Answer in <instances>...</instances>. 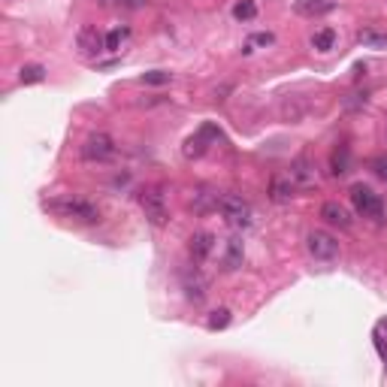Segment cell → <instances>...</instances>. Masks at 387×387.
Here are the masks:
<instances>
[{"instance_id":"26","label":"cell","mask_w":387,"mask_h":387,"mask_svg":"<svg viewBox=\"0 0 387 387\" xmlns=\"http://www.w3.org/2000/svg\"><path fill=\"white\" fill-rule=\"evenodd\" d=\"M272 40H276L272 34H257V36H252V43H261V45H269Z\"/></svg>"},{"instance_id":"13","label":"cell","mask_w":387,"mask_h":387,"mask_svg":"<svg viewBox=\"0 0 387 387\" xmlns=\"http://www.w3.org/2000/svg\"><path fill=\"white\" fill-rule=\"evenodd\" d=\"M242 257H245V248H242V242L233 236V239H227V252H224V269L230 272V269H236L242 267Z\"/></svg>"},{"instance_id":"6","label":"cell","mask_w":387,"mask_h":387,"mask_svg":"<svg viewBox=\"0 0 387 387\" xmlns=\"http://www.w3.org/2000/svg\"><path fill=\"white\" fill-rule=\"evenodd\" d=\"M112 155H115V142H112L109 133H91L85 140V146H82V157L91 164H103Z\"/></svg>"},{"instance_id":"22","label":"cell","mask_w":387,"mask_h":387,"mask_svg":"<svg viewBox=\"0 0 387 387\" xmlns=\"http://www.w3.org/2000/svg\"><path fill=\"white\" fill-rule=\"evenodd\" d=\"M142 82L146 85H166V82H173V73H164V70H151L142 76Z\"/></svg>"},{"instance_id":"17","label":"cell","mask_w":387,"mask_h":387,"mask_svg":"<svg viewBox=\"0 0 387 387\" xmlns=\"http://www.w3.org/2000/svg\"><path fill=\"white\" fill-rule=\"evenodd\" d=\"M185 294L191 302H203V297H206V282L200 278V272H194V278H185Z\"/></svg>"},{"instance_id":"27","label":"cell","mask_w":387,"mask_h":387,"mask_svg":"<svg viewBox=\"0 0 387 387\" xmlns=\"http://www.w3.org/2000/svg\"><path fill=\"white\" fill-rule=\"evenodd\" d=\"M378 351H382V360H384V366H387V348L382 345V348H378Z\"/></svg>"},{"instance_id":"8","label":"cell","mask_w":387,"mask_h":387,"mask_svg":"<svg viewBox=\"0 0 387 387\" xmlns=\"http://www.w3.org/2000/svg\"><path fill=\"white\" fill-rule=\"evenodd\" d=\"M76 45H79V52L85 58H97L100 52H106V36H100V30L94 25H85L76 34Z\"/></svg>"},{"instance_id":"24","label":"cell","mask_w":387,"mask_h":387,"mask_svg":"<svg viewBox=\"0 0 387 387\" xmlns=\"http://www.w3.org/2000/svg\"><path fill=\"white\" fill-rule=\"evenodd\" d=\"M373 173H375L378 179H384V181H387V155L375 157V161H373Z\"/></svg>"},{"instance_id":"4","label":"cell","mask_w":387,"mask_h":387,"mask_svg":"<svg viewBox=\"0 0 387 387\" xmlns=\"http://www.w3.org/2000/svg\"><path fill=\"white\" fill-rule=\"evenodd\" d=\"M306 248H309V254H312L315 261H321V263L336 261L339 257V239L333 236V233H327V230H312L309 233Z\"/></svg>"},{"instance_id":"19","label":"cell","mask_w":387,"mask_h":387,"mask_svg":"<svg viewBox=\"0 0 387 387\" xmlns=\"http://www.w3.org/2000/svg\"><path fill=\"white\" fill-rule=\"evenodd\" d=\"M43 79H45V67L43 64H27V67H21V73H19L21 85H36V82H43Z\"/></svg>"},{"instance_id":"11","label":"cell","mask_w":387,"mask_h":387,"mask_svg":"<svg viewBox=\"0 0 387 387\" xmlns=\"http://www.w3.org/2000/svg\"><path fill=\"white\" fill-rule=\"evenodd\" d=\"M294 191H297V181H294L291 176H276L269 181V197L276 203H287L294 197Z\"/></svg>"},{"instance_id":"1","label":"cell","mask_w":387,"mask_h":387,"mask_svg":"<svg viewBox=\"0 0 387 387\" xmlns=\"http://www.w3.org/2000/svg\"><path fill=\"white\" fill-rule=\"evenodd\" d=\"M45 209L55 212V215H64V218H76V221H85V224H94L100 221V209L88 200H79V197H67V200H52L45 203Z\"/></svg>"},{"instance_id":"7","label":"cell","mask_w":387,"mask_h":387,"mask_svg":"<svg viewBox=\"0 0 387 387\" xmlns=\"http://www.w3.org/2000/svg\"><path fill=\"white\" fill-rule=\"evenodd\" d=\"M212 140H218V124H203L194 136H188V140H185V148H181V151H185L188 161H194V157H203Z\"/></svg>"},{"instance_id":"10","label":"cell","mask_w":387,"mask_h":387,"mask_svg":"<svg viewBox=\"0 0 387 387\" xmlns=\"http://www.w3.org/2000/svg\"><path fill=\"white\" fill-rule=\"evenodd\" d=\"M321 218L327 224H333V227H342V230L351 227V215H348V209L342 206V203H336V200L324 203V206H321Z\"/></svg>"},{"instance_id":"20","label":"cell","mask_w":387,"mask_h":387,"mask_svg":"<svg viewBox=\"0 0 387 387\" xmlns=\"http://www.w3.org/2000/svg\"><path fill=\"white\" fill-rule=\"evenodd\" d=\"M254 15H257L254 0H242V3L233 6V19H239V21H252Z\"/></svg>"},{"instance_id":"15","label":"cell","mask_w":387,"mask_h":387,"mask_svg":"<svg viewBox=\"0 0 387 387\" xmlns=\"http://www.w3.org/2000/svg\"><path fill=\"white\" fill-rule=\"evenodd\" d=\"M348 161H351V151H348V146L333 148V157H330V173H333V176H345V173H348Z\"/></svg>"},{"instance_id":"18","label":"cell","mask_w":387,"mask_h":387,"mask_svg":"<svg viewBox=\"0 0 387 387\" xmlns=\"http://www.w3.org/2000/svg\"><path fill=\"white\" fill-rule=\"evenodd\" d=\"M291 179L297 181V185H315V176H312V170H309V161H306V157H297V161H294Z\"/></svg>"},{"instance_id":"12","label":"cell","mask_w":387,"mask_h":387,"mask_svg":"<svg viewBox=\"0 0 387 387\" xmlns=\"http://www.w3.org/2000/svg\"><path fill=\"white\" fill-rule=\"evenodd\" d=\"M333 6H336L333 0H297V3H294V10H297L300 15H306V19H315V15L330 12Z\"/></svg>"},{"instance_id":"21","label":"cell","mask_w":387,"mask_h":387,"mask_svg":"<svg viewBox=\"0 0 387 387\" xmlns=\"http://www.w3.org/2000/svg\"><path fill=\"white\" fill-rule=\"evenodd\" d=\"M227 324H230V309H215V312L209 315V330H224Z\"/></svg>"},{"instance_id":"2","label":"cell","mask_w":387,"mask_h":387,"mask_svg":"<svg viewBox=\"0 0 387 387\" xmlns=\"http://www.w3.org/2000/svg\"><path fill=\"white\" fill-rule=\"evenodd\" d=\"M218 212H221L224 221L230 227H239V230L252 227V206H248V200H242L236 194L218 197Z\"/></svg>"},{"instance_id":"9","label":"cell","mask_w":387,"mask_h":387,"mask_svg":"<svg viewBox=\"0 0 387 387\" xmlns=\"http://www.w3.org/2000/svg\"><path fill=\"white\" fill-rule=\"evenodd\" d=\"M212 248H215V236H212V233H206V230L194 233V236L188 239V254H191L197 263L206 261V257L212 254Z\"/></svg>"},{"instance_id":"14","label":"cell","mask_w":387,"mask_h":387,"mask_svg":"<svg viewBox=\"0 0 387 387\" xmlns=\"http://www.w3.org/2000/svg\"><path fill=\"white\" fill-rule=\"evenodd\" d=\"M357 43L366 45V49H387V34H382L375 27H363L357 34Z\"/></svg>"},{"instance_id":"5","label":"cell","mask_w":387,"mask_h":387,"mask_svg":"<svg viewBox=\"0 0 387 387\" xmlns=\"http://www.w3.org/2000/svg\"><path fill=\"white\" fill-rule=\"evenodd\" d=\"M351 203H354V209H357L363 218H382L384 215L382 197H378L373 188H366V185H354L351 188Z\"/></svg>"},{"instance_id":"23","label":"cell","mask_w":387,"mask_h":387,"mask_svg":"<svg viewBox=\"0 0 387 387\" xmlns=\"http://www.w3.org/2000/svg\"><path fill=\"white\" fill-rule=\"evenodd\" d=\"M124 36H127V30H121V27L109 30V34H106V52H118V45H121Z\"/></svg>"},{"instance_id":"3","label":"cell","mask_w":387,"mask_h":387,"mask_svg":"<svg viewBox=\"0 0 387 387\" xmlns=\"http://www.w3.org/2000/svg\"><path fill=\"white\" fill-rule=\"evenodd\" d=\"M140 206L146 212V218L155 227H164L170 221V212H166V197L161 188H146V191L140 194Z\"/></svg>"},{"instance_id":"25","label":"cell","mask_w":387,"mask_h":387,"mask_svg":"<svg viewBox=\"0 0 387 387\" xmlns=\"http://www.w3.org/2000/svg\"><path fill=\"white\" fill-rule=\"evenodd\" d=\"M384 336H387V321H378L375 324V342H382Z\"/></svg>"},{"instance_id":"16","label":"cell","mask_w":387,"mask_h":387,"mask_svg":"<svg viewBox=\"0 0 387 387\" xmlns=\"http://www.w3.org/2000/svg\"><path fill=\"white\" fill-rule=\"evenodd\" d=\"M333 45H336V30L333 27H321L312 34V49L318 52H333Z\"/></svg>"}]
</instances>
